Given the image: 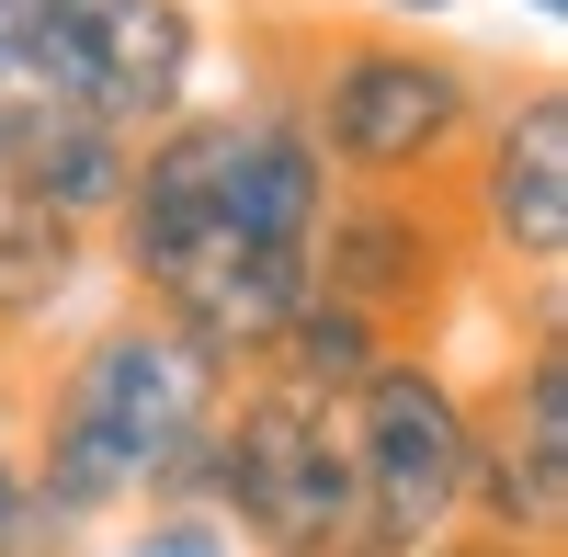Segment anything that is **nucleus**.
Listing matches in <instances>:
<instances>
[{
	"mask_svg": "<svg viewBox=\"0 0 568 557\" xmlns=\"http://www.w3.org/2000/svg\"><path fill=\"white\" fill-rule=\"evenodd\" d=\"M194 69H205V23L194 0H69L23 34V58L0 91H58V103L103 114L125 136L171 125L194 103Z\"/></svg>",
	"mask_w": 568,
	"mask_h": 557,
	"instance_id": "nucleus-5",
	"label": "nucleus"
},
{
	"mask_svg": "<svg viewBox=\"0 0 568 557\" xmlns=\"http://www.w3.org/2000/svg\"><path fill=\"white\" fill-rule=\"evenodd\" d=\"M125 160H136V136L58 103V91H12L0 103V194H23L69 227H103L125 205Z\"/></svg>",
	"mask_w": 568,
	"mask_h": 557,
	"instance_id": "nucleus-9",
	"label": "nucleus"
},
{
	"mask_svg": "<svg viewBox=\"0 0 568 557\" xmlns=\"http://www.w3.org/2000/svg\"><path fill=\"white\" fill-rule=\"evenodd\" d=\"M0 103H12V91H0Z\"/></svg>",
	"mask_w": 568,
	"mask_h": 557,
	"instance_id": "nucleus-18",
	"label": "nucleus"
},
{
	"mask_svg": "<svg viewBox=\"0 0 568 557\" xmlns=\"http://www.w3.org/2000/svg\"><path fill=\"white\" fill-rule=\"evenodd\" d=\"M296 125L318 136L329 182H409V194H433L478 149L489 80L466 58H444V45H420V34H342V45H318V69L296 91Z\"/></svg>",
	"mask_w": 568,
	"mask_h": 557,
	"instance_id": "nucleus-2",
	"label": "nucleus"
},
{
	"mask_svg": "<svg viewBox=\"0 0 568 557\" xmlns=\"http://www.w3.org/2000/svg\"><path fill=\"white\" fill-rule=\"evenodd\" d=\"M466 409H478L466 524L500 535L511 557H557L568 546V342H524V364Z\"/></svg>",
	"mask_w": 568,
	"mask_h": 557,
	"instance_id": "nucleus-7",
	"label": "nucleus"
},
{
	"mask_svg": "<svg viewBox=\"0 0 568 557\" xmlns=\"http://www.w3.org/2000/svg\"><path fill=\"white\" fill-rule=\"evenodd\" d=\"M375 12H455V0H375Z\"/></svg>",
	"mask_w": 568,
	"mask_h": 557,
	"instance_id": "nucleus-16",
	"label": "nucleus"
},
{
	"mask_svg": "<svg viewBox=\"0 0 568 557\" xmlns=\"http://www.w3.org/2000/svg\"><path fill=\"white\" fill-rule=\"evenodd\" d=\"M466 227L489 262H524L535 285L568 262V91L524 80L511 103H489L478 149H466Z\"/></svg>",
	"mask_w": 568,
	"mask_h": 557,
	"instance_id": "nucleus-8",
	"label": "nucleus"
},
{
	"mask_svg": "<svg viewBox=\"0 0 568 557\" xmlns=\"http://www.w3.org/2000/svg\"><path fill=\"white\" fill-rule=\"evenodd\" d=\"M307 285L329 307L375 318L387 342L433 353V318L466 285V227L444 216V194H409V182H353V194L318 205V240H307Z\"/></svg>",
	"mask_w": 568,
	"mask_h": 557,
	"instance_id": "nucleus-6",
	"label": "nucleus"
},
{
	"mask_svg": "<svg viewBox=\"0 0 568 557\" xmlns=\"http://www.w3.org/2000/svg\"><path fill=\"white\" fill-rule=\"evenodd\" d=\"M524 12H546V23H557V12H568V0H524Z\"/></svg>",
	"mask_w": 568,
	"mask_h": 557,
	"instance_id": "nucleus-17",
	"label": "nucleus"
},
{
	"mask_svg": "<svg viewBox=\"0 0 568 557\" xmlns=\"http://www.w3.org/2000/svg\"><path fill=\"white\" fill-rule=\"evenodd\" d=\"M45 12H69V0H0V80H12V58H23V34H34Z\"/></svg>",
	"mask_w": 568,
	"mask_h": 557,
	"instance_id": "nucleus-14",
	"label": "nucleus"
},
{
	"mask_svg": "<svg viewBox=\"0 0 568 557\" xmlns=\"http://www.w3.org/2000/svg\"><path fill=\"white\" fill-rule=\"evenodd\" d=\"M353 478H364V557H420L433 535L466 524V455H478V409L444 376V353H387L342 398Z\"/></svg>",
	"mask_w": 568,
	"mask_h": 557,
	"instance_id": "nucleus-4",
	"label": "nucleus"
},
{
	"mask_svg": "<svg viewBox=\"0 0 568 557\" xmlns=\"http://www.w3.org/2000/svg\"><path fill=\"white\" fill-rule=\"evenodd\" d=\"M125 557H240V535L205 500H160V513H125Z\"/></svg>",
	"mask_w": 568,
	"mask_h": 557,
	"instance_id": "nucleus-13",
	"label": "nucleus"
},
{
	"mask_svg": "<svg viewBox=\"0 0 568 557\" xmlns=\"http://www.w3.org/2000/svg\"><path fill=\"white\" fill-rule=\"evenodd\" d=\"M227 387L240 376L194 353L160 307H114L23 398L34 513H58L69 535H103L125 513H160V500H205V444H216Z\"/></svg>",
	"mask_w": 568,
	"mask_h": 557,
	"instance_id": "nucleus-1",
	"label": "nucleus"
},
{
	"mask_svg": "<svg viewBox=\"0 0 568 557\" xmlns=\"http://www.w3.org/2000/svg\"><path fill=\"white\" fill-rule=\"evenodd\" d=\"M420 557H511V546H500V535H478V524H455V535H433Z\"/></svg>",
	"mask_w": 568,
	"mask_h": 557,
	"instance_id": "nucleus-15",
	"label": "nucleus"
},
{
	"mask_svg": "<svg viewBox=\"0 0 568 557\" xmlns=\"http://www.w3.org/2000/svg\"><path fill=\"white\" fill-rule=\"evenodd\" d=\"M387 353H398V342L375 331V318L329 307V296L307 285V307H296V318L273 331V353L251 364V376H262V387H296V398H318V409H342V398H353V387H364V376H375Z\"/></svg>",
	"mask_w": 568,
	"mask_h": 557,
	"instance_id": "nucleus-11",
	"label": "nucleus"
},
{
	"mask_svg": "<svg viewBox=\"0 0 568 557\" xmlns=\"http://www.w3.org/2000/svg\"><path fill=\"white\" fill-rule=\"evenodd\" d=\"M91 535H69L58 513H34V478H23V387L0 376V557H80Z\"/></svg>",
	"mask_w": 568,
	"mask_h": 557,
	"instance_id": "nucleus-12",
	"label": "nucleus"
},
{
	"mask_svg": "<svg viewBox=\"0 0 568 557\" xmlns=\"http://www.w3.org/2000/svg\"><path fill=\"white\" fill-rule=\"evenodd\" d=\"M205 513L240 535V557H364V478L342 409L240 376L205 444Z\"/></svg>",
	"mask_w": 568,
	"mask_h": 557,
	"instance_id": "nucleus-3",
	"label": "nucleus"
},
{
	"mask_svg": "<svg viewBox=\"0 0 568 557\" xmlns=\"http://www.w3.org/2000/svg\"><path fill=\"white\" fill-rule=\"evenodd\" d=\"M80 273H91V227L0 194V353L34 342V331H58V307L80 296Z\"/></svg>",
	"mask_w": 568,
	"mask_h": 557,
	"instance_id": "nucleus-10",
	"label": "nucleus"
}]
</instances>
